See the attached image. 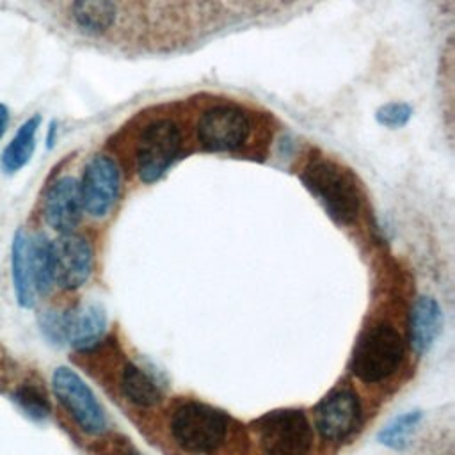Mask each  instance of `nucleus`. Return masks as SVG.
<instances>
[{"instance_id":"nucleus-1","label":"nucleus","mask_w":455,"mask_h":455,"mask_svg":"<svg viewBox=\"0 0 455 455\" xmlns=\"http://www.w3.org/2000/svg\"><path fill=\"white\" fill-rule=\"evenodd\" d=\"M300 180L336 224L348 226L357 219L359 188L343 167L325 158H313L302 169Z\"/></svg>"},{"instance_id":"nucleus-2","label":"nucleus","mask_w":455,"mask_h":455,"mask_svg":"<svg viewBox=\"0 0 455 455\" xmlns=\"http://www.w3.org/2000/svg\"><path fill=\"white\" fill-rule=\"evenodd\" d=\"M403 354L405 347L398 331L379 322L359 334L350 357V371L366 384L380 382L398 370Z\"/></svg>"},{"instance_id":"nucleus-3","label":"nucleus","mask_w":455,"mask_h":455,"mask_svg":"<svg viewBox=\"0 0 455 455\" xmlns=\"http://www.w3.org/2000/svg\"><path fill=\"white\" fill-rule=\"evenodd\" d=\"M169 427L172 439L181 450L203 455L213 453L224 443L229 418L213 405L188 400L172 411Z\"/></svg>"},{"instance_id":"nucleus-4","label":"nucleus","mask_w":455,"mask_h":455,"mask_svg":"<svg viewBox=\"0 0 455 455\" xmlns=\"http://www.w3.org/2000/svg\"><path fill=\"white\" fill-rule=\"evenodd\" d=\"M263 455H307L313 446V428L304 411L275 409L252 423Z\"/></svg>"},{"instance_id":"nucleus-5","label":"nucleus","mask_w":455,"mask_h":455,"mask_svg":"<svg viewBox=\"0 0 455 455\" xmlns=\"http://www.w3.org/2000/svg\"><path fill=\"white\" fill-rule=\"evenodd\" d=\"M52 389L80 430L91 435H100L107 430L108 419L103 405L75 370L59 366L52 375Z\"/></svg>"},{"instance_id":"nucleus-6","label":"nucleus","mask_w":455,"mask_h":455,"mask_svg":"<svg viewBox=\"0 0 455 455\" xmlns=\"http://www.w3.org/2000/svg\"><path fill=\"white\" fill-rule=\"evenodd\" d=\"M181 149L180 128L169 119L149 123L137 142V174L144 183L160 180Z\"/></svg>"},{"instance_id":"nucleus-7","label":"nucleus","mask_w":455,"mask_h":455,"mask_svg":"<svg viewBox=\"0 0 455 455\" xmlns=\"http://www.w3.org/2000/svg\"><path fill=\"white\" fill-rule=\"evenodd\" d=\"M78 187L84 212L92 219L107 217L119 196L121 174L117 164L107 155L92 156L84 169Z\"/></svg>"},{"instance_id":"nucleus-8","label":"nucleus","mask_w":455,"mask_h":455,"mask_svg":"<svg viewBox=\"0 0 455 455\" xmlns=\"http://www.w3.org/2000/svg\"><path fill=\"white\" fill-rule=\"evenodd\" d=\"M318 434L327 441H345L361 425L363 412L357 395L348 387L329 391L313 409Z\"/></svg>"},{"instance_id":"nucleus-9","label":"nucleus","mask_w":455,"mask_h":455,"mask_svg":"<svg viewBox=\"0 0 455 455\" xmlns=\"http://www.w3.org/2000/svg\"><path fill=\"white\" fill-rule=\"evenodd\" d=\"M251 133V117L238 107L217 105L197 123L199 142L212 151H235Z\"/></svg>"},{"instance_id":"nucleus-10","label":"nucleus","mask_w":455,"mask_h":455,"mask_svg":"<svg viewBox=\"0 0 455 455\" xmlns=\"http://www.w3.org/2000/svg\"><path fill=\"white\" fill-rule=\"evenodd\" d=\"M53 283L62 290H76L85 284L92 270V247L75 233H62L50 242Z\"/></svg>"},{"instance_id":"nucleus-11","label":"nucleus","mask_w":455,"mask_h":455,"mask_svg":"<svg viewBox=\"0 0 455 455\" xmlns=\"http://www.w3.org/2000/svg\"><path fill=\"white\" fill-rule=\"evenodd\" d=\"M82 197L78 181L71 176L59 178L48 190L43 204L46 224L57 233H73L82 219Z\"/></svg>"},{"instance_id":"nucleus-12","label":"nucleus","mask_w":455,"mask_h":455,"mask_svg":"<svg viewBox=\"0 0 455 455\" xmlns=\"http://www.w3.org/2000/svg\"><path fill=\"white\" fill-rule=\"evenodd\" d=\"M107 331V313L101 304L89 302L66 309V345L89 352L101 341Z\"/></svg>"},{"instance_id":"nucleus-13","label":"nucleus","mask_w":455,"mask_h":455,"mask_svg":"<svg viewBox=\"0 0 455 455\" xmlns=\"http://www.w3.org/2000/svg\"><path fill=\"white\" fill-rule=\"evenodd\" d=\"M121 391L133 405L153 407L162 402L165 384L151 366L128 361L121 373Z\"/></svg>"},{"instance_id":"nucleus-14","label":"nucleus","mask_w":455,"mask_h":455,"mask_svg":"<svg viewBox=\"0 0 455 455\" xmlns=\"http://www.w3.org/2000/svg\"><path fill=\"white\" fill-rule=\"evenodd\" d=\"M443 329V309L434 297H418L409 316V341L416 354H427Z\"/></svg>"},{"instance_id":"nucleus-15","label":"nucleus","mask_w":455,"mask_h":455,"mask_svg":"<svg viewBox=\"0 0 455 455\" xmlns=\"http://www.w3.org/2000/svg\"><path fill=\"white\" fill-rule=\"evenodd\" d=\"M11 268H12V286L16 302L21 307H32L36 302V286L30 265V236L25 229H18L12 238L11 249Z\"/></svg>"},{"instance_id":"nucleus-16","label":"nucleus","mask_w":455,"mask_h":455,"mask_svg":"<svg viewBox=\"0 0 455 455\" xmlns=\"http://www.w3.org/2000/svg\"><path fill=\"white\" fill-rule=\"evenodd\" d=\"M39 123H41V116L36 114V116L28 117L16 130L14 137L5 146L2 158H0V165H2L4 172L14 174L28 164V160L32 158L34 149H36V135H37Z\"/></svg>"},{"instance_id":"nucleus-17","label":"nucleus","mask_w":455,"mask_h":455,"mask_svg":"<svg viewBox=\"0 0 455 455\" xmlns=\"http://www.w3.org/2000/svg\"><path fill=\"white\" fill-rule=\"evenodd\" d=\"M71 14L80 30L87 34H101L112 27L116 7L112 0H75Z\"/></svg>"},{"instance_id":"nucleus-18","label":"nucleus","mask_w":455,"mask_h":455,"mask_svg":"<svg viewBox=\"0 0 455 455\" xmlns=\"http://www.w3.org/2000/svg\"><path fill=\"white\" fill-rule=\"evenodd\" d=\"M30 265H32L36 293L48 295L55 286V283H53L50 240L44 235L30 236Z\"/></svg>"},{"instance_id":"nucleus-19","label":"nucleus","mask_w":455,"mask_h":455,"mask_svg":"<svg viewBox=\"0 0 455 455\" xmlns=\"http://www.w3.org/2000/svg\"><path fill=\"white\" fill-rule=\"evenodd\" d=\"M16 407L32 421H44L52 414L50 400L37 382L25 380L11 395Z\"/></svg>"},{"instance_id":"nucleus-20","label":"nucleus","mask_w":455,"mask_h":455,"mask_svg":"<svg viewBox=\"0 0 455 455\" xmlns=\"http://www.w3.org/2000/svg\"><path fill=\"white\" fill-rule=\"evenodd\" d=\"M423 414L419 409L407 411L400 416H396L393 421H389L377 435L379 443L393 448V450H403L411 444V437L416 432Z\"/></svg>"},{"instance_id":"nucleus-21","label":"nucleus","mask_w":455,"mask_h":455,"mask_svg":"<svg viewBox=\"0 0 455 455\" xmlns=\"http://www.w3.org/2000/svg\"><path fill=\"white\" fill-rule=\"evenodd\" d=\"M39 329L43 336L57 347L66 345V311L46 309L39 315Z\"/></svg>"},{"instance_id":"nucleus-22","label":"nucleus","mask_w":455,"mask_h":455,"mask_svg":"<svg viewBox=\"0 0 455 455\" xmlns=\"http://www.w3.org/2000/svg\"><path fill=\"white\" fill-rule=\"evenodd\" d=\"M375 116L380 124L389 126V128H398L409 121V117L412 116V110L407 103L393 101V103H386L384 107H380Z\"/></svg>"},{"instance_id":"nucleus-23","label":"nucleus","mask_w":455,"mask_h":455,"mask_svg":"<svg viewBox=\"0 0 455 455\" xmlns=\"http://www.w3.org/2000/svg\"><path fill=\"white\" fill-rule=\"evenodd\" d=\"M7 126H9V108L4 103H0V139L4 137Z\"/></svg>"},{"instance_id":"nucleus-24","label":"nucleus","mask_w":455,"mask_h":455,"mask_svg":"<svg viewBox=\"0 0 455 455\" xmlns=\"http://www.w3.org/2000/svg\"><path fill=\"white\" fill-rule=\"evenodd\" d=\"M55 133H57V126H55V123H52V124H50V130H48V135H46V146H48V148L53 146V142H55Z\"/></svg>"},{"instance_id":"nucleus-25","label":"nucleus","mask_w":455,"mask_h":455,"mask_svg":"<svg viewBox=\"0 0 455 455\" xmlns=\"http://www.w3.org/2000/svg\"><path fill=\"white\" fill-rule=\"evenodd\" d=\"M114 455H140V453L135 451V450H121V451H117Z\"/></svg>"}]
</instances>
